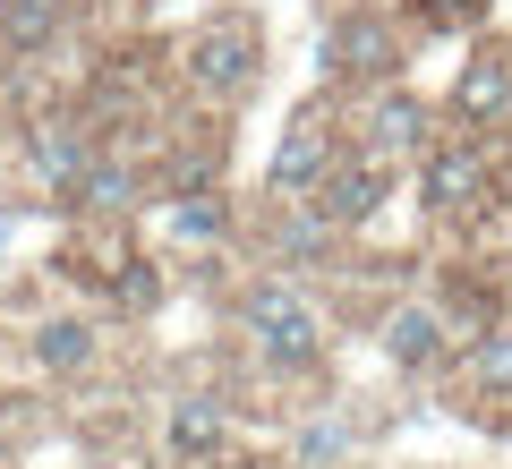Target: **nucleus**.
I'll return each mask as SVG.
<instances>
[{"label":"nucleus","instance_id":"obj_10","mask_svg":"<svg viewBox=\"0 0 512 469\" xmlns=\"http://www.w3.org/2000/svg\"><path fill=\"white\" fill-rule=\"evenodd\" d=\"M325 60L342 77H393V69H402V43H393V26H384V18H342V26H333V43H325Z\"/></svg>","mask_w":512,"mask_h":469},{"label":"nucleus","instance_id":"obj_3","mask_svg":"<svg viewBox=\"0 0 512 469\" xmlns=\"http://www.w3.org/2000/svg\"><path fill=\"white\" fill-rule=\"evenodd\" d=\"M495 188V163H487V145L478 137H436L419 154V197L427 214H478Z\"/></svg>","mask_w":512,"mask_h":469},{"label":"nucleus","instance_id":"obj_18","mask_svg":"<svg viewBox=\"0 0 512 469\" xmlns=\"http://www.w3.org/2000/svg\"><path fill=\"white\" fill-rule=\"evenodd\" d=\"M94 469H137V461H94Z\"/></svg>","mask_w":512,"mask_h":469},{"label":"nucleus","instance_id":"obj_1","mask_svg":"<svg viewBox=\"0 0 512 469\" xmlns=\"http://www.w3.org/2000/svg\"><path fill=\"white\" fill-rule=\"evenodd\" d=\"M239 333L256 342V359L274 367V376H308V367L325 359V307L299 282H282V273H265V282L239 290Z\"/></svg>","mask_w":512,"mask_h":469},{"label":"nucleus","instance_id":"obj_17","mask_svg":"<svg viewBox=\"0 0 512 469\" xmlns=\"http://www.w3.org/2000/svg\"><path fill=\"white\" fill-rule=\"evenodd\" d=\"M419 9H427V18H436V26H470L478 9H487V0H419Z\"/></svg>","mask_w":512,"mask_h":469},{"label":"nucleus","instance_id":"obj_4","mask_svg":"<svg viewBox=\"0 0 512 469\" xmlns=\"http://www.w3.org/2000/svg\"><path fill=\"white\" fill-rule=\"evenodd\" d=\"M384 188H393V163H376V154H350V163H333L325 180H316V214L333 222V231H359V222L384 214Z\"/></svg>","mask_w":512,"mask_h":469},{"label":"nucleus","instance_id":"obj_5","mask_svg":"<svg viewBox=\"0 0 512 469\" xmlns=\"http://www.w3.org/2000/svg\"><path fill=\"white\" fill-rule=\"evenodd\" d=\"M333 163H342V154H333V128L308 111V120H291V128H282L274 163H265V188H274L282 205H299V197H316V180H325Z\"/></svg>","mask_w":512,"mask_h":469},{"label":"nucleus","instance_id":"obj_2","mask_svg":"<svg viewBox=\"0 0 512 469\" xmlns=\"http://www.w3.org/2000/svg\"><path fill=\"white\" fill-rule=\"evenodd\" d=\"M256 60H265V43H256V18L222 9V18H205L197 35H188V86H197L205 103H239V94L256 86Z\"/></svg>","mask_w":512,"mask_h":469},{"label":"nucleus","instance_id":"obj_15","mask_svg":"<svg viewBox=\"0 0 512 469\" xmlns=\"http://www.w3.org/2000/svg\"><path fill=\"white\" fill-rule=\"evenodd\" d=\"M128 197H137V180H128V163H111V154H94V171L77 180V205H94V214H120Z\"/></svg>","mask_w":512,"mask_h":469},{"label":"nucleus","instance_id":"obj_8","mask_svg":"<svg viewBox=\"0 0 512 469\" xmlns=\"http://www.w3.org/2000/svg\"><path fill=\"white\" fill-rule=\"evenodd\" d=\"M384 359L402 367V376H427V367L453 359V325H444L436 307H393L384 316Z\"/></svg>","mask_w":512,"mask_h":469},{"label":"nucleus","instance_id":"obj_6","mask_svg":"<svg viewBox=\"0 0 512 469\" xmlns=\"http://www.w3.org/2000/svg\"><path fill=\"white\" fill-rule=\"evenodd\" d=\"M427 103L419 94H376V103H367V120H359V154H376V163H419L427 154Z\"/></svg>","mask_w":512,"mask_h":469},{"label":"nucleus","instance_id":"obj_16","mask_svg":"<svg viewBox=\"0 0 512 469\" xmlns=\"http://www.w3.org/2000/svg\"><path fill=\"white\" fill-rule=\"evenodd\" d=\"M171 239H222V197H188V205H171Z\"/></svg>","mask_w":512,"mask_h":469},{"label":"nucleus","instance_id":"obj_12","mask_svg":"<svg viewBox=\"0 0 512 469\" xmlns=\"http://www.w3.org/2000/svg\"><path fill=\"white\" fill-rule=\"evenodd\" d=\"M60 18H69V0H0V52L35 60L60 35Z\"/></svg>","mask_w":512,"mask_h":469},{"label":"nucleus","instance_id":"obj_14","mask_svg":"<svg viewBox=\"0 0 512 469\" xmlns=\"http://www.w3.org/2000/svg\"><path fill=\"white\" fill-rule=\"evenodd\" d=\"M35 367H52V376H77V367H94V325H77V316H52V325H35Z\"/></svg>","mask_w":512,"mask_h":469},{"label":"nucleus","instance_id":"obj_13","mask_svg":"<svg viewBox=\"0 0 512 469\" xmlns=\"http://www.w3.org/2000/svg\"><path fill=\"white\" fill-rule=\"evenodd\" d=\"M461 376L478 384V393H504L512 401V325H487L461 342Z\"/></svg>","mask_w":512,"mask_h":469},{"label":"nucleus","instance_id":"obj_9","mask_svg":"<svg viewBox=\"0 0 512 469\" xmlns=\"http://www.w3.org/2000/svg\"><path fill=\"white\" fill-rule=\"evenodd\" d=\"M163 444L180 452V461H222V452H231V410L205 401V393L171 401V410H163Z\"/></svg>","mask_w":512,"mask_h":469},{"label":"nucleus","instance_id":"obj_7","mask_svg":"<svg viewBox=\"0 0 512 469\" xmlns=\"http://www.w3.org/2000/svg\"><path fill=\"white\" fill-rule=\"evenodd\" d=\"M26 163H35V180L52 188V197H77V180L94 171V137L77 120H43L35 137H26Z\"/></svg>","mask_w":512,"mask_h":469},{"label":"nucleus","instance_id":"obj_11","mask_svg":"<svg viewBox=\"0 0 512 469\" xmlns=\"http://www.w3.org/2000/svg\"><path fill=\"white\" fill-rule=\"evenodd\" d=\"M453 111L470 128H504L512 120V60L504 52H478L470 69H461V86H453Z\"/></svg>","mask_w":512,"mask_h":469}]
</instances>
